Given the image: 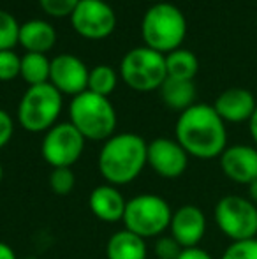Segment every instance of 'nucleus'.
<instances>
[{
    "label": "nucleus",
    "mask_w": 257,
    "mask_h": 259,
    "mask_svg": "<svg viewBox=\"0 0 257 259\" xmlns=\"http://www.w3.org/2000/svg\"><path fill=\"white\" fill-rule=\"evenodd\" d=\"M25 259H35V257H25Z\"/></svg>",
    "instance_id": "nucleus-35"
},
{
    "label": "nucleus",
    "mask_w": 257,
    "mask_h": 259,
    "mask_svg": "<svg viewBox=\"0 0 257 259\" xmlns=\"http://www.w3.org/2000/svg\"><path fill=\"white\" fill-rule=\"evenodd\" d=\"M64 106V96L52 85L28 87L18 104V122L28 133H46L57 125Z\"/></svg>",
    "instance_id": "nucleus-5"
},
{
    "label": "nucleus",
    "mask_w": 257,
    "mask_h": 259,
    "mask_svg": "<svg viewBox=\"0 0 257 259\" xmlns=\"http://www.w3.org/2000/svg\"><path fill=\"white\" fill-rule=\"evenodd\" d=\"M169 235L182 245V249L199 247L206 235V215L195 205H183L173 211L169 222Z\"/></svg>",
    "instance_id": "nucleus-13"
},
{
    "label": "nucleus",
    "mask_w": 257,
    "mask_h": 259,
    "mask_svg": "<svg viewBox=\"0 0 257 259\" xmlns=\"http://www.w3.org/2000/svg\"><path fill=\"white\" fill-rule=\"evenodd\" d=\"M220 259H257V238L231 242Z\"/></svg>",
    "instance_id": "nucleus-25"
},
{
    "label": "nucleus",
    "mask_w": 257,
    "mask_h": 259,
    "mask_svg": "<svg viewBox=\"0 0 257 259\" xmlns=\"http://www.w3.org/2000/svg\"><path fill=\"white\" fill-rule=\"evenodd\" d=\"M118 83V76L110 65H97L88 74V90L99 96L110 97L115 92Z\"/></svg>",
    "instance_id": "nucleus-22"
},
{
    "label": "nucleus",
    "mask_w": 257,
    "mask_h": 259,
    "mask_svg": "<svg viewBox=\"0 0 257 259\" xmlns=\"http://www.w3.org/2000/svg\"><path fill=\"white\" fill-rule=\"evenodd\" d=\"M178 259H213L212 254L206 252L201 247H190V249H183Z\"/></svg>",
    "instance_id": "nucleus-30"
},
{
    "label": "nucleus",
    "mask_w": 257,
    "mask_h": 259,
    "mask_svg": "<svg viewBox=\"0 0 257 259\" xmlns=\"http://www.w3.org/2000/svg\"><path fill=\"white\" fill-rule=\"evenodd\" d=\"M21 58L13 50L0 52V81H11L20 76Z\"/></svg>",
    "instance_id": "nucleus-26"
},
{
    "label": "nucleus",
    "mask_w": 257,
    "mask_h": 259,
    "mask_svg": "<svg viewBox=\"0 0 257 259\" xmlns=\"http://www.w3.org/2000/svg\"><path fill=\"white\" fill-rule=\"evenodd\" d=\"M248 199L257 206V180H254L250 185H248Z\"/></svg>",
    "instance_id": "nucleus-33"
},
{
    "label": "nucleus",
    "mask_w": 257,
    "mask_h": 259,
    "mask_svg": "<svg viewBox=\"0 0 257 259\" xmlns=\"http://www.w3.org/2000/svg\"><path fill=\"white\" fill-rule=\"evenodd\" d=\"M57 42V32L53 25L44 20H30L20 25V37L18 45H21L27 53L46 55Z\"/></svg>",
    "instance_id": "nucleus-17"
},
{
    "label": "nucleus",
    "mask_w": 257,
    "mask_h": 259,
    "mask_svg": "<svg viewBox=\"0 0 257 259\" xmlns=\"http://www.w3.org/2000/svg\"><path fill=\"white\" fill-rule=\"evenodd\" d=\"M144 46L168 55L182 46L187 35L185 14L169 2H159L144 13L141 23Z\"/></svg>",
    "instance_id": "nucleus-3"
},
{
    "label": "nucleus",
    "mask_w": 257,
    "mask_h": 259,
    "mask_svg": "<svg viewBox=\"0 0 257 259\" xmlns=\"http://www.w3.org/2000/svg\"><path fill=\"white\" fill-rule=\"evenodd\" d=\"M122 79L136 92L159 90L168 78L166 55L148 46L132 48L120 62Z\"/></svg>",
    "instance_id": "nucleus-7"
},
{
    "label": "nucleus",
    "mask_w": 257,
    "mask_h": 259,
    "mask_svg": "<svg viewBox=\"0 0 257 259\" xmlns=\"http://www.w3.org/2000/svg\"><path fill=\"white\" fill-rule=\"evenodd\" d=\"M0 259H18L13 247L7 245L6 242H0Z\"/></svg>",
    "instance_id": "nucleus-31"
},
{
    "label": "nucleus",
    "mask_w": 257,
    "mask_h": 259,
    "mask_svg": "<svg viewBox=\"0 0 257 259\" xmlns=\"http://www.w3.org/2000/svg\"><path fill=\"white\" fill-rule=\"evenodd\" d=\"M217 228L231 242L257 238V206L245 196L227 194L213 210Z\"/></svg>",
    "instance_id": "nucleus-8"
},
{
    "label": "nucleus",
    "mask_w": 257,
    "mask_h": 259,
    "mask_svg": "<svg viewBox=\"0 0 257 259\" xmlns=\"http://www.w3.org/2000/svg\"><path fill=\"white\" fill-rule=\"evenodd\" d=\"M2 178H4V166H2V162H0V182H2Z\"/></svg>",
    "instance_id": "nucleus-34"
},
{
    "label": "nucleus",
    "mask_w": 257,
    "mask_h": 259,
    "mask_svg": "<svg viewBox=\"0 0 257 259\" xmlns=\"http://www.w3.org/2000/svg\"><path fill=\"white\" fill-rule=\"evenodd\" d=\"M49 189L59 196H67L76 187V175L72 167H55L49 173Z\"/></svg>",
    "instance_id": "nucleus-24"
},
{
    "label": "nucleus",
    "mask_w": 257,
    "mask_h": 259,
    "mask_svg": "<svg viewBox=\"0 0 257 259\" xmlns=\"http://www.w3.org/2000/svg\"><path fill=\"white\" fill-rule=\"evenodd\" d=\"M13 134H14L13 116L6 109H0V150L6 145H9V141L13 140Z\"/></svg>",
    "instance_id": "nucleus-29"
},
{
    "label": "nucleus",
    "mask_w": 257,
    "mask_h": 259,
    "mask_svg": "<svg viewBox=\"0 0 257 259\" xmlns=\"http://www.w3.org/2000/svg\"><path fill=\"white\" fill-rule=\"evenodd\" d=\"M49 67L52 60H48L46 55L41 53H27L21 57V69L20 76L28 83V87L44 85L49 83Z\"/></svg>",
    "instance_id": "nucleus-21"
},
{
    "label": "nucleus",
    "mask_w": 257,
    "mask_h": 259,
    "mask_svg": "<svg viewBox=\"0 0 257 259\" xmlns=\"http://www.w3.org/2000/svg\"><path fill=\"white\" fill-rule=\"evenodd\" d=\"M248 131H250V136L257 147V108H255L254 115H252V118L248 120Z\"/></svg>",
    "instance_id": "nucleus-32"
},
{
    "label": "nucleus",
    "mask_w": 257,
    "mask_h": 259,
    "mask_svg": "<svg viewBox=\"0 0 257 259\" xmlns=\"http://www.w3.org/2000/svg\"><path fill=\"white\" fill-rule=\"evenodd\" d=\"M182 250V245L171 235H161L153 247V252L157 259H178Z\"/></svg>",
    "instance_id": "nucleus-28"
},
{
    "label": "nucleus",
    "mask_w": 257,
    "mask_h": 259,
    "mask_svg": "<svg viewBox=\"0 0 257 259\" xmlns=\"http://www.w3.org/2000/svg\"><path fill=\"white\" fill-rule=\"evenodd\" d=\"M148 143L134 133L113 134L104 141L97 166L106 184L120 187L134 182L146 164Z\"/></svg>",
    "instance_id": "nucleus-2"
},
{
    "label": "nucleus",
    "mask_w": 257,
    "mask_h": 259,
    "mask_svg": "<svg viewBox=\"0 0 257 259\" xmlns=\"http://www.w3.org/2000/svg\"><path fill=\"white\" fill-rule=\"evenodd\" d=\"M173 210L162 196L139 194L127 199L124 213L125 229L141 238H159L169 229Z\"/></svg>",
    "instance_id": "nucleus-6"
},
{
    "label": "nucleus",
    "mask_w": 257,
    "mask_h": 259,
    "mask_svg": "<svg viewBox=\"0 0 257 259\" xmlns=\"http://www.w3.org/2000/svg\"><path fill=\"white\" fill-rule=\"evenodd\" d=\"M213 108L226 123H241L252 118L257 103L250 90L234 87V89L224 90L215 99Z\"/></svg>",
    "instance_id": "nucleus-15"
},
{
    "label": "nucleus",
    "mask_w": 257,
    "mask_h": 259,
    "mask_svg": "<svg viewBox=\"0 0 257 259\" xmlns=\"http://www.w3.org/2000/svg\"><path fill=\"white\" fill-rule=\"evenodd\" d=\"M81 0H39V6L48 16L53 18H65L72 16L78 4Z\"/></svg>",
    "instance_id": "nucleus-27"
},
{
    "label": "nucleus",
    "mask_w": 257,
    "mask_h": 259,
    "mask_svg": "<svg viewBox=\"0 0 257 259\" xmlns=\"http://www.w3.org/2000/svg\"><path fill=\"white\" fill-rule=\"evenodd\" d=\"M146 240L130 233L129 229H120L113 233L106 243V259H146Z\"/></svg>",
    "instance_id": "nucleus-18"
},
{
    "label": "nucleus",
    "mask_w": 257,
    "mask_h": 259,
    "mask_svg": "<svg viewBox=\"0 0 257 259\" xmlns=\"http://www.w3.org/2000/svg\"><path fill=\"white\" fill-rule=\"evenodd\" d=\"M71 23L81 37L99 41L113 34L117 14L104 0H81L72 13Z\"/></svg>",
    "instance_id": "nucleus-10"
},
{
    "label": "nucleus",
    "mask_w": 257,
    "mask_h": 259,
    "mask_svg": "<svg viewBox=\"0 0 257 259\" xmlns=\"http://www.w3.org/2000/svg\"><path fill=\"white\" fill-rule=\"evenodd\" d=\"M20 37V23L7 11L0 9V52L13 50Z\"/></svg>",
    "instance_id": "nucleus-23"
},
{
    "label": "nucleus",
    "mask_w": 257,
    "mask_h": 259,
    "mask_svg": "<svg viewBox=\"0 0 257 259\" xmlns=\"http://www.w3.org/2000/svg\"><path fill=\"white\" fill-rule=\"evenodd\" d=\"M85 138L71 122L57 123L42 138V159L55 167H72L85 150Z\"/></svg>",
    "instance_id": "nucleus-9"
},
{
    "label": "nucleus",
    "mask_w": 257,
    "mask_h": 259,
    "mask_svg": "<svg viewBox=\"0 0 257 259\" xmlns=\"http://www.w3.org/2000/svg\"><path fill=\"white\" fill-rule=\"evenodd\" d=\"M69 118L79 134L90 141L110 140L117 129V111L111 101L90 90L72 97Z\"/></svg>",
    "instance_id": "nucleus-4"
},
{
    "label": "nucleus",
    "mask_w": 257,
    "mask_h": 259,
    "mask_svg": "<svg viewBox=\"0 0 257 259\" xmlns=\"http://www.w3.org/2000/svg\"><path fill=\"white\" fill-rule=\"evenodd\" d=\"M175 136L183 150L195 159H215L227 148L226 122L210 104H194L180 113Z\"/></svg>",
    "instance_id": "nucleus-1"
},
{
    "label": "nucleus",
    "mask_w": 257,
    "mask_h": 259,
    "mask_svg": "<svg viewBox=\"0 0 257 259\" xmlns=\"http://www.w3.org/2000/svg\"><path fill=\"white\" fill-rule=\"evenodd\" d=\"M222 173L234 184L250 185L257 180V147L231 145L219 157Z\"/></svg>",
    "instance_id": "nucleus-14"
},
{
    "label": "nucleus",
    "mask_w": 257,
    "mask_h": 259,
    "mask_svg": "<svg viewBox=\"0 0 257 259\" xmlns=\"http://www.w3.org/2000/svg\"><path fill=\"white\" fill-rule=\"evenodd\" d=\"M127 199L120 192V189L110 184H102L95 187L88 196L90 211L102 222H120L125 213Z\"/></svg>",
    "instance_id": "nucleus-16"
},
{
    "label": "nucleus",
    "mask_w": 257,
    "mask_h": 259,
    "mask_svg": "<svg viewBox=\"0 0 257 259\" xmlns=\"http://www.w3.org/2000/svg\"><path fill=\"white\" fill-rule=\"evenodd\" d=\"M189 154L176 140L169 138H155L148 143L146 164L161 178L175 180L187 171L189 166Z\"/></svg>",
    "instance_id": "nucleus-11"
},
{
    "label": "nucleus",
    "mask_w": 257,
    "mask_h": 259,
    "mask_svg": "<svg viewBox=\"0 0 257 259\" xmlns=\"http://www.w3.org/2000/svg\"><path fill=\"white\" fill-rule=\"evenodd\" d=\"M88 67L81 58L71 53L57 55L49 67V83L62 96H79L88 90Z\"/></svg>",
    "instance_id": "nucleus-12"
},
{
    "label": "nucleus",
    "mask_w": 257,
    "mask_h": 259,
    "mask_svg": "<svg viewBox=\"0 0 257 259\" xmlns=\"http://www.w3.org/2000/svg\"><path fill=\"white\" fill-rule=\"evenodd\" d=\"M166 69L168 78L192 81L199 71V60L190 50L178 48L166 55Z\"/></svg>",
    "instance_id": "nucleus-20"
},
{
    "label": "nucleus",
    "mask_w": 257,
    "mask_h": 259,
    "mask_svg": "<svg viewBox=\"0 0 257 259\" xmlns=\"http://www.w3.org/2000/svg\"><path fill=\"white\" fill-rule=\"evenodd\" d=\"M161 92V99L168 108L173 111L183 113L189 109L190 106L195 104V85L194 81H187V79H175V78H166V81L159 89Z\"/></svg>",
    "instance_id": "nucleus-19"
}]
</instances>
